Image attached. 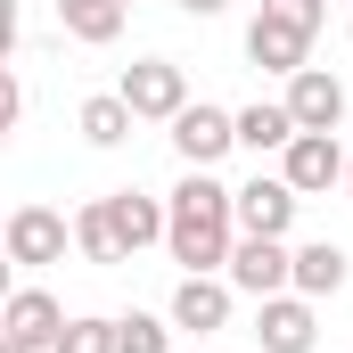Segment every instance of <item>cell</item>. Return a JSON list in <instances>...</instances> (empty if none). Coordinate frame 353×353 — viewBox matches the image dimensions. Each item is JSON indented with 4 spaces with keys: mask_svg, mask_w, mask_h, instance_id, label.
<instances>
[{
    "mask_svg": "<svg viewBox=\"0 0 353 353\" xmlns=\"http://www.w3.org/2000/svg\"><path fill=\"white\" fill-rule=\"evenodd\" d=\"M165 205H173V230H165L173 263L181 271H230V247H239V189H222L214 173L189 165Z\"/></svg>",
    "mask_w": 353,
    "mask_h": 353,
    "instance_id": "6da1fadb",
    "label": "cell"
},
{
    "mask_svg": "<svg viewBox=\"0 0 353 353\" xmlns=\"http://www.w3.org/2000/svg\"><path fill=\"white\" fill-rule=\"evenodd\" d=\"M239 148V107H214V99H189L173 115V157L181 165H197V173H214L222 157Z\"/></svg>",
    "mask_w": 353,
    "mask_h": 353,
    "instance_id": "7a4b0ae2",
    "label": "cell"
},
{
    "mask_svg": "<svg viewBox=\"0 0 353 353\" xmlns=\"http://www.w3.org/2000/svg\"><path fill=\"white\" fill-rule=\"evenodd\" d=\"M222 279H230L239 296H255V304H263V296H288V288H296V247H288V239H247V230H239Z\"/></svg>",
    "mask_w": 353,
    "mask_h": 353,
    "instance_id": "3957f363",
    "label": "cell"
},
{
    "mask_svg": "<svg viewBox=\"0 0 353 353\" xmlns=\"http://www.w3.org/2000/svg\"><path fill=\"white\" fill-rule=\"evenodd\" d=\"M115 90L132 99V115H140V123H173L181 107H189V74H181L173 58H132Z\"/></svg>",
    "mask_w": 353,
    "mask_h": 353,
    "instance_id": "277c9868",
    "label": "cell"
},
{
    "mask_svg": "<svg viewBox=\"0 0 353 353\" xmlns=\"http://www.w3.org/2000/svg\"><path fill=\"white\" fill-rule=\"evenodd\" d=\"M0 239H8V263L41 271V263H66V239H74V222H66L58 205H17Z\"/></svg>",
    "mask_w": 353,
    "mask_h": 353,
    "instance_id": "5b68a950",
    "label": "cell"
},
{
    "mask_svg": "<svg viewBox=\"0 0 353 353\" xmlns=\"http://www.w3.org/2000/svg\"><path fill=\"white\" fill-rule=\"evenodd\" d=\"M255 345L263 353H312L321 345V312H312V296H263L255 304Z\"/></svg>",
    "mask_w": 353,
    "mask_h": 353,
    "instance_id": "8992f818",
    "label": "cell"
},
{
    "mask_svg": "<svg viewBox=\"0 0 353 353\" xmlns=\"http://www.w3.org/2000/svg\"><path fill=\"white\" fill-rule=\"evenodd\" d=\"M58 337H66V304H58L50 288H17V296H8V312H0V345L50 353Z\"/></svg>",
    "mask_w": 353,
    "mask_h": 353,
    "instance_id": "52a82bcc",
    "label": "cell"
},
{
    "mask_svg": "<svg viewBox=\"0 0 353 353\" xmlns=\"http://www.w3.org/2000/svg\"><path fill=\"white\" fill-rule=\"evenodd\" d=\"M230 279L222 271H181V288H173V329H189V337H214V329H230Z\"/></svg>",
    "mask_w": 353,
    "mask_h": 353,
    "instance_id": "ba28073f",
    "label": "cell"
},
{
    "mask_svg": "<svg viewBox=\"0 0 353 353\" xmlns=\"http://www.w3.org/2000/svg\"><path fill=\"white\" fill-rule=\"evenodd\" d=\"M353 165V148H337V132H296L288 140V157H279V173L296 181V197H321V189H337Z\"/></svg>",
    "mask_w": 353,
    "mask_h": 353,
    "instance_id": "9c48e42d",
    "label": "cell"
},
{
    "mask_svg": "<svg viewBox=\"0 0 353 353\" xmlns=\"http://www.w3.org/2000/svg\"><path fill=\"white\" fill-rule=\"evenodd\" d=\"M296 205H304V197H296L288 173H255L239 189V230H247V239H288V230H296Z\"/></svg>",
    "mask_w": 353,
    "mask_h": 353,
    "instance_id": "30bf717a",
    "label": "cell"
},
{
    "mask_svg": "<svg viewBox=\"0 0 353 353\" xmlns=\"http://www.w3.org/2000/svg\"><path fill=\"white\" fill-rule=\"evenodd\" d=\"M247 66H263V74H304V66H312V33L288 25V17H255V25H247Z\"/></svg>",
    "mask_w": 353,
    "mask_h": 353,
    "instance_id": "8fae6325",
    "label": "cell"
},
{
    "mask_svg": "<svg viewBox=\"0 0 353 353\" xmlns=\"http://www.w3.org/2000/svg\"><path fill=\"white\" fill-rule=\"evenodd\" d=\"M288 115H296V132H337V123H345V83H337L329 66L288 74Z\"/></svg>",
    "mask_w": 353,
    "mask_h": 353,
    "instance_id": "7c38bea8",
    "label": "cell"
},
{
    "mask_svg": "<svg viewBox=\"0 0 353 353\" xmlns=\"http://www.w3.org/2000/svg\"><path fill=\"white\" fill-rule=\"evenodd\" d=\"M107 214H115V239H123V255H140V247H165V230H173V205H165V197H148V189H107Z\"/></svg>",
    "mask_w": 353,
    "mask_h": 353,
    "instance_id": "4fadbf2b",
    "label": "cell"
},
{
    "mask_svg": "<svg viewBox=\"0 0 353 353\" xmlns=\"http://www.w3.org/2000/svg\"><path fill=\"white\" fill-rule=\"evenodd\" d=\"M345 279H353V255L337 247V239H304V247H296V296L321 304V296H337Z\"/></svg>",
    "mask_w": 353,
    "mask_h": 353,
    "instance_id": "5bb4252c",
    "label": "cell"
},
{
    "mask_svg": "<svg viewBox=\"0 0 353 353\" xmlns=\"http://www.w3.org/2000/svg\"><path fill=\"white\" fill-rule=\"evenodd\" d=\"M288 140H296L288 99H255V107H239V148H255V157H288Z\"/></svg>",
    "mask_w": 353,
    "mask_h": 353,
    "instance_id": "9a60e30c",
    "label": "cell"
},
{
    "mask_svg": "<svg viewBox=\"0 0 353 353\" xmlns=\"http://www.w3.org/2000/svg\"><path fill=\"white\" fill-rule=\"evenodd\" d=\"M132 123H140V115H132V99H123V90H99V99H83V115H74V132H83L90 148H123V140H132Z\"/></svg>",
    "mask_w": 353,
    "mask_h": 353,
    "instance_id": "2e32d148",
    "label": "cell"
},
{
    "mask_svg": "<svg viewBox=\"0 0 353 353\" xmlns=\"http://www.w3.org/2000/svg\"><path fill=\"white\" fill-rule=\"evenodd\" d=\"M123 17H132L123 0H58V25H66L74 41H90V50H107V41L123 33Z\"/></svg>",
    "mask_w": 353,
    "mask_h": 353,
    "instance_id": "e0dca14e",
    "label": "cell"
},
{
    "mask_svg": "<svg viewBox=\"0 0 353 353\" xmlns=\"http://www.w3.org/2000/svg\"><path fill=\"white\" fill-rule=\"evenodd\" d=\"M74 247H83V263H132V255H123V239H115L107 197H90L83 214H74Z\"/></svg>",
    "mask_w": 353,
    "mask_h": 353,
    "instance_id": "ac0fdd59",
    "label": "cell"
},
{
    "mask_svg": "<svg viewBox=\"0 0 353 353\" xmlns=\"http://www.w3.org/2000/svg\"><path fill=\"white\" fill-rule=\"evenodd\" d=\"M173 312H123V321H115V345L123 353H173Z\"/></svg>",
    "mask_w": 353,
    "mask_h": 353,
    "instance_id": "d6986e66",
    "label": "cell"
},
{
    "mask_svg": "<svg viewBox=\"0 0 353 353\" xmlns=\"http://www.w3.org/2000/svg\"><path fill=\"white\" fill-rule=\"evenodd\" d=\"M50 353H123V345H115V321L83 312V321H66V337H58Z\"/></svg>",
    "mask_w": 353,
    "mask_h": 353,
    "instance_id": "ffe728a7",
    "label": "cell"
},
{
    "mask_svg": "<svg viewBox=\"0 0 353 353\" xmlns=\"http://www.w3.org/2000/svg\"><path fill=\"white\" fill-rule=\"evenodd\" d=\"M263 17H288V25L321 33V25H329V0H263Z\"/></svg>",
    "mask_w": 353,
    "mask_h": 353,
    "instance_id": "44dd1931",
    "label": "cell"
},
{
    "mask_svg": "<svg viewBox=\"0 0 353 353\" xmlns=\"http://www.w3.org/2000/svg\"><path fill=\"white\" fill-rule=\"evenodd\" d=\"M181 17H197V25H205V17H222V8H230V0H173Z\"/></svg>",
    "mask_w": 353,
    "mask_h": 353,
    "instance_id": "7402d4cb",
    "label": "cell"
},
{
    "mask_svg": "<svg viewBox=\"0 0 353 353\" xmlns=\"http://www.w3.org/2000/svg\"><path fill=\"white\" fill-rule=\"evenodd\" d=\"M345 197H353V165H345Z\"/></svg>",
    "mask_w": 353,
    "mask_h": 353,
    "instance_id": "603a6c76",
    "label": "cell"
},
{
    "mask_svg": "<svg viewBox=\"0 0 353 353\" xmlns=\"http://www.w3.org/2000/svg\"><path fill=\"white\" fill-rule=\"evenodd\" d=\"M0 353H25V345H0Z\"/></svg>",
    "mask_w": 353,
    "mask_h": 353,
    "instance_id": "cb8c5ba5",
    "label": "cell"
},
{
    "mask_svg": "<svg viewBox=\"0 0 353 353\" xmlns=\"http://www.w3.org/2000/svg\"><path fill=\"white\" fill-rule=\"evenodd\" d=\"M123 8H132V0H123Z\"/></svg>",
    "mask_w": 353,
    "mask_h": 353,
    "instance_id": "d4e9b609",
    "label": "cell"
}]
</instances>
